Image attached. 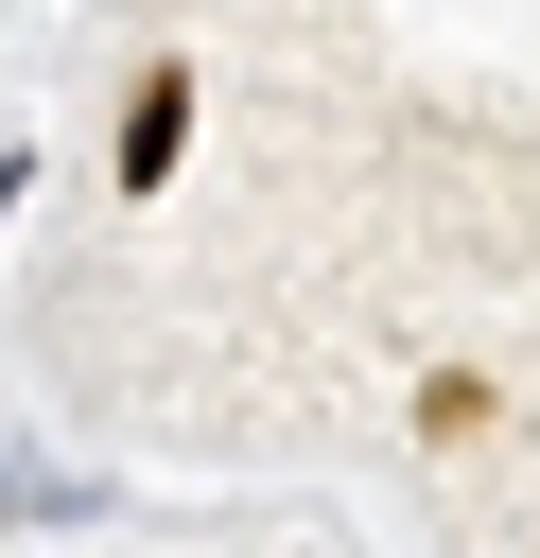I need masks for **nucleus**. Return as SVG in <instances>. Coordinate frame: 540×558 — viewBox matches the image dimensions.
I'll use <instances>...</instances> for the list:
<instances>
[{"label":"nucleus","mask_w":540,"mask_h":558,"mask_svg":"<svg viewBox=\"0 0 540 558\" xmlns=\"http://www.w3.org/2000/svg\"><path fill=\"white\" fill-rule=\"evenodd\" d=\"M192 157V70H139V105H122V192H157Z\"/></svg>","instance_id":"1"},{"label":"nucleus","mask_w":540,"mask_h":558,"mask_svg":"<svg viewBox=\"0 0 540 558\" xmlns=\"http://www.w3.org/2000/svg\"><path fill=\"white\" fill-rule=\"evenodd\" d=\"M488 418H505V401H488V366H435V384H418V436H435V453H470Z\"/></svg>","instance_id":"2"}]
</instances>
